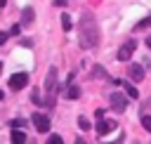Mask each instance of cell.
Segmentation results:
<instances>
[{"instance_id":"obj_1","label":"cell","mask_w":151,"mask_h":144,"mask_svg":"<svg viewBox=\"0 0 151 144\" xmlns=\"http://www.w3.org/2000/svg\"><path fill=\"white\" fill-rule=\"evenodd\" d=\"M78 40H80L83 50H94L99 45V26H97L94 17L87 12H83V17L78 21Z\"/></svg>"},{"instance_id":"obj_11","label":"cell","mask_w":151,"mask_h":144,"mask_svg":"<svg viewBox=\"0 0 151 144\" xmlns=\"http://www.w3.org/2000/svg\"><path fill=\"white\" fill-rule=\"evenodd\" d=\"M26 139H28V135H26V132H21L19 127H14V130H12V142H14V144H24Z\"/></svg>"},{"instance_id":"obj_23","label":"cell","mask_w":151,"mask_h":144,"mask_svg":"<svg viewBox=\"0 0 151 144\" xmlns=\"http://www.w3.org/2000/svg\"><path fill=\"white\" fill-rule=\"evenodd\" d=\"M94 76H106V71H104L101 66H97V68H94Z\"/></svg>"},{"instance_id":"obj_19","label":"cell","mask_w":151,"mask_h":144,"mask_svg":"<svg viewBox=\"0 0 151 144\" xmlns=\"http://www.w3.org/2000/svg\"><path fill=\"white\" fill-rule=\"evenodd\" d=\"M26 125V118H17L14 123H12V127H24Z\"/></svg>"},{"instance_id":"obj_20","label":"cell","mask_w":151,"mask_h":144,"mask_svg":"<svg viewBox=\"0 0 151 144\" xmlns=\"http://www.w3.org/2000/svg\"><path fill=\"white\" fill-rule=\"evenodd\" d=\"M7 38H9V33H5V31H0V45H5V42H7Z\"/></svg>"},{"instance_id":"obj_14","label":"cell","mask_w":151,"mask_h":144,"mask_svg":"<svg viewBox=\"0 0 151 144\" xmlns=\"http://www.w3.org/2000/svg\"><path fill=\"white\" fill-rule=\"evenodd\" d=\"M78 127H80V130H85V132H87V130H90V127H92V125H90V120H87V118H85V116H83V118H78Z\"/></svg>"},{"instance_id":"obj_24","label":"cell","mask_w":151,"mask_h":144,"mask_svg":"<svg viewBox=\"0 0 151 144\" xmlns=\"http://www.w3.org/2000/svg\"><path fill=\"white\" fill-rule=\"evenodd\" d=\"M146 45H149V47H151V38H149V40H146Z\"/></svg>"},{"instance_id":"obj_5","label":"cell","mask_w":151,"mask_h":144,"mask_svg":"<svg viewBox=\"0 0 151 144\" xmlns=\"http://www.w3.org/2000/svg\"><path fill=\"white\" fill-rule=\"evenodd\" d=\"M111 109L118 111V113H123V111L127 109V97H125L123 92H113V94H111Z\"/></svg>"},{"instance_id":"obj_6","label":"cell","mask_w":151,"mask_h":144,"mask_svg":"<svg viewBox=\"0 0 151 144\" xmlns=\"http://www.w3.org/2000/svg\"><path fill=\"white\" fill-rule=\"evenodd\" d=\"M134 47H137V45H134V40H127V42L118 50V59H120V61H130V57H132Z\"/></svg>"},{"instance_id":"obj_22","label":"cell","mask_w":151,"mask_h":144,"mask_svg":"<svg viewBox=\"0 0 151 144\" xmlns=\"http://www.w3.org/2000/svg\"><path fill=\"white\" fill-rule=\"evenodd\" d=\"M66 2H68V0H52V5H54V7H64Z\"/></svg>"},{"instance_id":"obj_7","label":"cell","mask_w":151,"mask_h":144,"mask_svg":"<svg viewBox=\"0 0 151 144\" xmlns=\"http://www.w3.org/2000/svg\"><path fill=\"white\" fill-rule=\"evenodd\" d=\"M113 127H116V123H113V120H106V118H101V116H99V123H97V135H99V137L109 135Z\"/></svg>"},{"instance_id":"obj_13","label":"cell","mask_w":151,"mask_h":144,"mask_svg":"<svg viewBox=\"0 0 151 144\" xmlns=\"http://www.w3.org/2000/svg\"><path fill=\"white\" fill-rule=\"evenodd\" d=\"M61 28H64V31H71V28H73V21H71V17H68V14H64V17H61Z\"/></svg>"},{"instance_id":"obj_26","label":"cell","mask_w":151,"mask_h":144,"mask_svg":"<svg viewBox=\"0 0 151 144\" xmlns=\"http://www.w3.org/2000/svg\"><path fill=\"white\" fill-rule=\"evenodd\" d=\"M0 99H2V90H0Z\"/></svg>"},{"instance_id":"obj_18","label":"cell","mask_w":151,"mask_h":144,"mask_svg":"<svg viewBox=\"0 0 151 144\" xmlns=\"http://www.w3.org/2000/svg\"><path fill=\"white\" fill-rule=\"evenodd\" d=\"M33 104L42 106V104H45V99H40V94H38V92H33Z\"/></svg>"},{"instance_id":"obj_3","label":"cell","mask_w":151,"mask_h":144,"mask_svg":"<svg viewBox=\"0 0 151 144\" xmlns=\"http://www.w3.org/2000/svg\"><path fill=\"white\" fill-rule=\"evenodd\" d=\"M7 83H9V90H14V92L17 90H24L28 85V73H24V71L21 73H14V76H9Z\"/></svg>"},{"instance_id":"obj_16","label":"cell","mask_w":151,"mask_h":144,"mask_svg":"<svg viewBox=\"0 0 151 144\" xmlns=\"http://www.w3.org/2000/svg\"><path fill=\"white\" fill-rule=\"evenodd\" d=\"M142 125L146 132H151V116H142Z\"/></svg>"},{"instance_id":"obj_12","label":"cell","mask_w":151,"mask_h":144,"mask_svg":"<svg viewBox=\"0 0 151 144\" xmlns=\"http://www.w3.org/2000/svg\"><path fill=\"white\" fill-rule=\"evenodd\" d=\"M78 97H80V87L78 85H71L68 92H66V99H78Z\"/></svg>"},{"instance_id":"obj_8","label":"cell","mask_w":151,"mask_h":144,"mask_svg":"<svg viewBox=\"0 0 151 144\" xmlns=\"http://www.w3.org/2000/svg\"><path fill=\"white\" fill-rule=\"evenodd\" d=\"M127 73H130V78L134 80V83H139V80H144V76H146V71L139 66V64H130V68H127Z\"/></svg>"},{"instance_id":"obj_9","label":"cell","mask_w":151,"mask_h":144,"mask_svg":"<svg viewBox=\"0 0 151 144\" xmlns=\"http://www.w3.org/2000/svg\"><path fill=\"white\" fill-rule=\"evenodd\" d=\"M33 19H35V12H33V7L28 5V7H24L21 9V26H28V24H33Z\"/></svg>"},{"instance_id":"obj_25","label":"cell","mask_w":151,"mask_h":144,"mask_svg":"<svg viewBox=\"0 0 151 144\" xmlns=\"http://www.w3.org/2000/svg\"><path fill=\"white\" fill-rule=\"evenodd\" d=\"M0 73H2V61H0Z\"/></svg>"},{"instance_id":"obj_10","label":"cell","mask_w":151,"mask_h":144,"mask_svg":"<svg viewBox=\"0 0 151 144\" xmlns=\"http://www.w3.org/2000/svg\"><path fill=\"white\" fill-rule=\"evenodd\" d=\"M120 85H123V90H125V94H127L130 99H137V97H139V92H137L134 85H130V83H125V80H120Z\"/></svg>"},{"instance_id":"obj_21","label":"cell","mask_w":151,"mask_h":144,"mask_svg":"<svg viewBox=\"0 0 151 144\" xmlns=\"http://www.w3.org/2000/svg\"><path fill=\"white\" fill-rule=\"evenodd\" d=\"M19 31H21V24H19V26H12V28H9V35H17Z\"/></svg>"},{"instance_id":"obj_17","label":"cell","mask_w":151,"mask_h":144,"mask_svg":"<svg viewBox=\"0 0 151 144\" xmlns=\"http://www.w3.org/2000/svg\"><path fill=\"white\" fill-rule=\"evenodd\" d=\"M47 142H50V144H64V139H61L59 135H52V137H50Z\"/></svg>"},{"instance_id":"obj_4","label":"cell","mask_w":151,"mask_h":144,"mask_svg":"<svg viewBox=\"0 0 151 144\" xmlns=\"http://www.w3.org/2000/svg\"><path fill=\"white\" fill-rule=\"evenodd\" d=\"M31 120H33V125H35V130H38V132H47V130H50V125H52V120H50L45 113H40V111H38V113H33V116H31Z\"/></svg>"},{"instance_id":"obj_15","label":"cell","mask_w":151,"mask_h":144,"mask_svg":"<svg viewBox=\"0 0 151 144\" xmlns=\"http://www.w3.org/2000/svg\"><path fill=\"white\" fill-rule=\"evenodd\" d=\"M151 26V17H146V19H142L137 26H134V31H142V28H149Z\"/></svg>"},{"instance_id":"obj_2","label":"cell","mask_w":151,"mask_h":144,"mask_svg":"<svg viewBox=\"0 0 151 144\" xmlns=\"http://www.w3.org/2000/svg\"><path fill=\"white\" fill-rule=\"evenodd\" d=\"M57 90H59V78H57V68L50 66L47 76H45V104L47 106H54V99H57Z\"/></svg>"}]
</instances>
